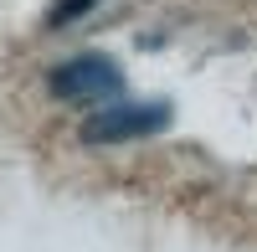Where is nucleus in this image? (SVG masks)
Masks as SVG:
<instances>
[{
  "mask_svg": "<svg viewBox=\"0 0 257 252\" xmlns=\"http://www.w3.org/2000/svg\"><path fill=\"white\" fill-rule=\"evenodd\" d=\"M47 93L57 103H88V108H98L108 98H123V72H118L113 57L82 52V57H67L47 72Z\"/></svg>",
  "mask_w": 257,
  "mask_h": 252,
  "instance_id": "f257e3e1",
  "label": "nucleus"
},
{
  "mask_svg": "<svg viewBox=\"0 0 257 252\" xmlns=\"http://www.w3.org/2000/svg\"><path fill=\"white\" fill-rule=\"evenodd\" d=\"M175 108L170 103H98L93 118H82V144H134V139H155L170 129Z\"/></svg>",
  "mask_w": 257,
  "mask_h": 252,
  "instance_id": "f03ea898",
  "label": "nucleus"
},
{
  "mask_svg": "<svg viewBox=\"0 0 257 252\" xmlns=\"http://www.w3.org/2000/svg\"><path fill=\"white\" fill-rule=\"evenodd\" d=\"M93 6H98V0H52V11H47L41 26H47V31H62V26H72V21H82Z\"/></svg>",
  "mask_w": 257,
  "mask_h": 252,
  "instance_id": "7ed1b4c3",
  "label": "nucleus"
}]
</instances>
